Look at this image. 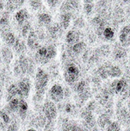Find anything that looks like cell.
I'll list each match as a JSON object with an SVG mask.
<instances>
[{
    "instance_id": "30",
    "label": "cell",
    "mask_w": 130,
    "mask_h": 131,
    "mask_svg": "<svg viewBox=\"0 0 130 131\" xmlns=\"http://www.w3.org/2000/svg\"><path fill=\"white\" fill-rule=\"evenodd\" d=\"M105 130H107L117 131L120 130H121V127H120V125L117 122H111V123L107 126V127Z\"/></svg>"
},
{
    "instance_id": "4",
    "label": "cell",
    "mask_w": 130,
    "mask_h": 131,
    "mask_svg": "<svg viewBox=\"0 0 130 131\" xmlns=\"http://www.w3.org/2000/svg\"><path fill=\"white\" fill-rule=\"evenodd\" d=\"M31 60L25 55H21L16 64L15 65V74L16 75H21L28 73Z\"/></svg>"
},
{
    "instance_id": "3",
    "label": "cell",
    "mask_w": 130,
    "mask_h": 131,
    "mask_svg": "<svg viewBox=\"0 0 130 131\" xmlns=\"http://www.w3.org/2000/svg\"><path fill=\"white\" fill-rule=\"evenodd\" d=\"M65 81L69 85H73L77 82L80 78V70L74 64H70L67 66L64 73Z\"/></svg>"
},
{
    "instance_id": "1",
    "label": "cell",
    "mask_w": 130,
    "mask_h": 131,
    "mask_svg": "<svg viewBox=\"0 0 130 131\" xmlns=\"http://www.w3.org/2000/svg\"><path fill=\"white\" fill-rule=\"evenodd\" d=\"M48 81H49V76L47 74V72L41 68H38L36 72L35 79H34V88L36 91L35 98L37 101H40L42 100Z\"/></svg>"
},
{
    "instance_id": "15",
    "label": "cell",
    "mask_w": 130,
    "mask_h": 131,
    "mask_svg": "<svg viewBox=\"0 0 130 131\" xmlns=\"http://www.w3.org/2000/svg\"><path fill=\"white\" fill-rule=\"evenodd\" d=\"M28 109V105L27 102L21 97L19 101V106L18 110V113L21 119H25V117H26Z\"/></svg>"
},
{
    "instance_id": "18",
    "label": "cell",
    "mask_w": 130,
    "mask_h": 131,
    "mask_svg": "<svg viewBox=\"0 0 130 131\" xmlns=\"http://www.w3.org/2000/svg\"><path fill=\"white\" fill-rule=\"evenodd\" d=\"M38 22L42 25H49L51 23L52 17L48 13H41L38 16Z\"/></svg>"
},
{
    "instance_id": "33",
    "label": "cell",
    "mask_w": 130,
    "mask_h": 131,
    "mask_svg": "<svg viewBox=\"0 0 130 131\" xmlns=\"http://www.w3.org/2000/svg\"><path fill=\"white\" fill-rule=\"evenodd\" d=\"M30 5L31 7L34 9V10H38L39 9L41 5H42V2L41 0H30Z\"/></svg>"
},
{
    "instance_id": "26",
    "label": "cell",
    "mask_w": 130,
    "mask_h": 131,
    "mask_svg": "<svg viewBox=\"0 0 130 131\" xmlns=\"http://www.w3.org/2000/svg\"><path fill=\"white\" fill-rule=\"evenodd\" d=\"M98 74L100 77L103 79H107L109 77L108 73V65H103L99 68L98 69Z\"/></svg>"
},
{
    "instance_id": "23",
    "label": "cell",
    "mask_w": 130,
    "mask_h": 131,
    "mask_svg": "<svg viewBox=\"0 0 130 131\" xmlns=\"http://www.w3.org/2000/svg\"><path fill=\"white\" fill-rule=\"evenodd\" d=\"M19 101L20 99L15 97L11 98L8 102V111H11V112H18V106H19Z\"/></svg>"
},
{
    "instance_id": "27",
    "label": "cell",
    "mask_w": 130,
    "mask_h": 131,
    "mask_svg": "<svg viewBox=\"0 0 130 131\" xmlns=\"http://www.w3.org/2000/svg\"><path fill=\"white\" fill-rule=\"evenodd\" d=\"M25 45L24 41H21L20 39H16V41H15V43L14 45V49L18 53H20V52H22L25 50Z\"/></svg>"
},
{
    "instance_id": "11",
    "label": "cell",
    "mask_w": 130,
    "mask_h": 131,
    "mask_svg": "<svg viewBox=\"0 0 130 131\" xmlns=\"http://www.w3.org/2000/svg\"><path fill=\"white\" fill-rule=\"evenodd\" d=\"M28 17H29V13L27 11V9H25V8H21V9L18 10L15 13V15L16 21L20 25H24L25 22L26 21V20H28Z\"/></svg>"
},
{
    "instance_id": "28",
    "label": "cell",
    "mask_w": 130,
    "mask_h": 131,
    "mask_svg": "<svg viewBox=\"0 0 130 131\" xmlns=\"http://www.w3.org/2000/svg\"><path fill=\"white\" fill-rule=\"evenodd\" d=\"M31 24L29 22H26L23 25V27L21 28V35L24 38L28 37V35L29 34L31 31Z\"/></svg>"
},
{
    "instance_id": "6",
    "label": "cell",
    "mask_w": 130,
    "mask_h": 131,
    "mask_svg": "<svg viewBox=\"0 0 130 131\" xmlns=\"http://www.w3.org/2000/svg\"><path fill=\"white\" fill-rule=\"evenodd\" d=\"M64 96V91L61 85L58 84H54L49 91V97L51 101L55 103L61 102Z\"/></svg>"
},
{
    "instance_id": "13",
    "label": "cell",
    "mask_w": 130,
    "mask_h": 131,
    "mask_svg": "<svg viewBox=\"0 0 130 131\" xmlns=\"http://www.w3.org/2000/svg\"><path fill=\"white\" fill-rule=\"evenodd\" d=\"M72 14L70 12H64L61 15L60 17V25L64 29H67L71 21Z\"/></svg>"
},
{
    "instance_id": "20",
    "label": "cell",
    "mask_w": 130,
    "mask_h": 131,
    "mask_svg": "<svg viewBox=\"0 0 130 131\" xmlns=\"http://www.w3.org/2000/svg\"><path fill=\"white\" fill-rule=\"evenodd\" d=\"M3 40L5 41L6 45L10 47V46H14V45L16 41V38L12 32L8 31V32H5Z\"/></svg>"
},
{
    "instance_id": "16",
    "label": "cell",
    "mask_w": 130,
    "mask_h": 131,
    "mask_svg": "<svg viewBox=\"0 0 130 131\" xmlns=\"http://www.w3.org/2000/svg\"><path fill=\"white\" fill-rule=\"evenodd\" d=\"M114 57L116 59H122L126 56V50L124 48V46L120 45H116L115 49L113 51Z\"/></svg>"
},
{
    "instance_id": "39",
    "label": "cell",
    "mask_w": 130,
    "mask_h": 131,
    "mask_svg": "<svg viewBox=\"0 0 130 131\" xmlns=\"http://www.w3.org/2000/svg\"><path fill=\"white\" fill-rule=\"evenodd\" d=\"M3 8V3H2V1L0 0V9H2Z\"/></svg>"
},
{
    "instance_id": "14",
    "label": "cell",
    "mask_w": 130,
    "mask_h": 131,
    "mask_svg": "<svg viewBox=\"0 0 130 131\" xmlns=\"http://www.w3.org/2000/svg\"><path fill=\"white\" fill-rule=\"evenodd\" d=\"M61 25L57 24V23H54L51 25H49L48 28V31L49 35L53 38H57L58 36H60L61 32Z\"/></svg>"
},
{
    "instance_id": "41",
    "label": "cell",
    "mask_w": 130,
    "mask_h": 131,
    "mask_svg": "<svg viewBox=\"0 0 130 131\" xmlns=\"http://www.w3.org/2000/svg\"><path fill=\"white\" fill-rule=\"evenodd\" d=\"M123 1H124L125 2H129V0H123Z\"/></svg>"
},
{
    "instance_id": "12",
    "label": "cell",
    "mask_w": 130,
    "mask_h": 131,
    "mask_svg": "<svg viewBox=\"0 0 130 131\" xmlns=\"http://www.w3.org/2000/svg\"><path fill=\"white\" fill-rule=\"evenodd\" d=\"M66 42L69 45H74L80 40V34L76 30H70L65 38Z\"/></svg>"
},
{
    "instance_id": "8",
    "label": "cell",
    "mask_w": 130,
    "mask_h": 131,
    "mask_svg": "<svg viewBox=\"0 0 130 131\" xmlns=\"http://www.w3.org/2000/svg\"><path fill=\"white\" fill-rule=\"evenodd\" d=\"M119 39L120 44L124 47L130 46V26L126 25L120 31Z\"/></svg>"
},
{
    "instance_id": "19",
    "label": "cell",
    "mask_w": 130,
    "mask_h": 131,
    "mask_svg": "<svg viewBox=\"0 0 130 131\" xmlns=\"http://www.w3.org/2000/svg\"><path fill=\"white\" fill-rule=\"evenodd\" d=\"M112 121L110 119V117L107 114H101L97 120V124L101 128L106 129L107 126L111 123Z\"/></svg>"
},
{
    "instance_id": "9",
    "label": "cell",
    "mask_w": 130,
    "mask_h": 131,
    "mask_svg": "<svg viewBox=\"0 0 130 131\" xmlns=\"http://www.w3.org/2000/svg\"><path fill=\"white\" fill-rule=\"evenodd\" d=\"M127 82L124 79H118L115 80L111 84V90L116 94H121L124 92L127 88Z\"/></svg>"
},
{
    "instance_id": "17",
    "label": "cell",
    "mask_w": 130,
    "mask_h": 131,
    "mask_svg": "<svg viewBox=\"0 0 130 131\" xmlns=\"http://www.w3.org/2000/svg\"><path fill=\"white\" fill-rule=\"evenodd\" d=\"M108 73L109 77L111 78H120L121 77L123 72L121 68L116 65H108Z\"/></svg>"
},
{
    "instance_id": "35",
    "label": "cell",
    "mask_w": 130,
    "mask_h": 131,
    "mask_svg": "<svg viewBox=\"0 0 130 131\" xmlns=\"http://www.w3.org/2000/svg\"><path fill=\"white\" fill-rule=\"evenodd\" d=\"M70 5H72L73 8L74 9H77L79 8V5H80V0H69Z\"/></svg>"
},
{
    "instance_id": "25",
    "label": "cell",
    "mask_w": 130,
    "mask_h": 131,
    "mask_svg": "<svg viewBox=\"0 0 130 131\" xmlns=\"http://www.w3.org/2000/svg\"><path fill=\"white\" fill-rule=\"evenodd\" d=\"M103 37L107 39V40H111L112 38H114V35H115V33H114V31L113 30V28H110V27H107L104 28L103 30Z\"/></svg>"
},
{
    "instance_id": "34",
    "label": "cell",
    "mask_w": 130,
    "mask_h": 131,
    "mask_svg": "<svg viewBox=\"0 0 130 131\" xmlns=\"http://www.w3.org/2000/svg\"><path fill=\"white\" fill-rule=\"evenodd\" d=\"M93 8V3H88V2H85L84 5V10L85 12V13L87 15H90Z\"/></svg>"
},
{
    "instance_id": "38",
    "label": "cell",
    "mask_w": 130,
    "mask_h": 131,
    "mask_svg": "<svg viewBox=\"0 0 130 131\" xmlns=\"http://www.w3.org/2000/svg\"><path fill=\"white\" fill-rule=\"evenodd\" d=\"M84 2H88V3H93V0H84Z\"/></svg>"
},
{
    "instance_id": "22",
    "label": "cell",
    "mask_w": 130,
    "mask_h": 131,
    "mask_svg": "<svg viewBox=\"0 0 130 131\" xmlns=\"http://www.w3.org/2000/svg\"><path fill=\"white\" fill-rule=\"evenodd\" d=\"M17 95L19 96V91L17 84H11L8 88V94H7V101H9L11 98L15 97Z\"/></svg>"
},
{
    "instance_id": "29",
    "label": "cell",
    "mask_w": 130,
    "mask_h": 131,
    "mask_svg": "<svg viewBox=\"0 0 130 131\" xmlns=\"http://www.w3.org/2000/svg\"><path fill=\"white\" fill-rule=\"evenodd\" d=\"M87 90V84L84 81H80L77 85V91L79 94H82Z\"/></svg>"
},
{
    "instance_id": "7",
    "label": "cell",
    "mask_w": 130,
    "mask_h": 131,
    "mask_svg": "<svg viewBox=\"0 0 130 131\" xmlns=\"http://www.w3.org/2000/svg\"><path fill=\"white\" fill-rule=\"evenodd\" d=\"M19 96L22 98L28 97L31 91V81L28 78H21L17 84Z\"/></svg>"
},
{
    "instance_id": "2",
    "label": "cell",
    "mask_w": 130,
    "mask_h": 131,
    "mask_svg": "<svg viewBox=\"0 0 130 131\" xmlns=\"http://www.w3.org/2000/svg\"><path fill=\"white\" fill-rule=\"evenodd\" d=\"M57 55V49L54 45L39 47L35 53V61L41 64H45L48 63L51 60L55 58Z\"/></svg>"
},
{
    "instance_id": "36",
    "label": "cell",
    "mask_w": 130,
    "mask_h": 131,
    "mask_svg": "<svg viewBox=\"0 0 130 131\" xmlns=\"http://www.w3.org/2000/svg\"><path fill=\"white\" fill-rule=\"evenodd\" d=\"M47 2L48 5L51 8H54L59 3V0H47Z\"/></svg>"
},
{
    "instance_id": "24",
    "label": "cell",
    "mask_w": 130,
    "mask_h": 131,
    "mask_svg": "<svg viewBox=\"0 0 130 131\" xmlns=\"http://www.w3.org/2000/svg\"><path fill=\"white\" fill-rule=\"evenodd\" d=\"M2 55L4 61L7 64H9L13 58V54L11 51L7 47H5L2 49Z\"/></svg>"
},
{
    "instance_id": "5",
    "label": "cell",
    "mask_w": 130,
    "mask_h": 131,
    "mask_svg": "<svg viewBox=\"0 0 130 131\" xmlns=\"http://www.w3.org/2000/svg\"><path fill=\"white\" fill-rule=\"evenodd\" d=\"M42 111L45 117L49 121H52L57 117V107L53 101H46L43 105Z\"/></svg>"
},
{
    "instance_id": "40",
    "label": "cell",
    "mask_w": 130,
    "mask_h": 131,
    "mask_svg": "<svg viewBox=\"0 0 130 131\" xmlns=\"http://www.w3.org/2000/svg\"><path fill=\"white\" fill-rule=\"evenodd\" d=\"M1 97H2V92H1V90H0V100H1Z\"/></svg>"
},
{
    "instance_id": "37",
    "label": "cell",
    "mask_w": 130,
    "mask_h": 131,
    "mask_svg": "<svg viewBox=\"0 0 130 131\" xmlns=\"http://www.w3.org/2000/svg\"><path fill=\"white\" fill-rule=\"evenodd\" d=\"M12 1H13V2L16 7L22 5L24 4V2H25V0H12Z\"/></svg>"
},
{
    "instance_id": "21",
    "label": "cell",
    "mask_w": 130,
    "mask_h": 131,
    "mask_svg": "<svg viewBox=\"0 0 130 131\" xmlns=\"http://www.w3.org/2000/svg\"><path fill=\"white\" fill-rule=\"evenodd\" d=\"M87 48V45L84 41H77L75 44L73 45L72 47V51L75 54H80L82 53Z\"/></svg>"
},
{
    "instance_id": "32",
    "label": "cell",
    "mask_w": 130,
    "mask_h": 131,
    "mask_svg": "<svg viewBox=\"0 0 130 131\" xmlns=\"http://www.w3.org/2000/svg\"><path fill=\"white\" fill-rule=\"evenodd\" d=\"M8 20H9V16L7 12L3 14V15L0 18V25L3 28L7 26L8 25Z\"/></svg>"
},
{
    "instance_id": "31",
    "label": "cell",
    "mask_w": 130,
    "mask_h": 131,
    "mask_svg": "<svg viewBox=\"0 0 130 131\" xmlns=\"http://www.w3.org/2000/svg\"><path fill=\"white\" fill-rule=\"evenodd\" d=\"M0 117L2 119V121H4V123L5 124H9L11 121V117L8 115V112H6L5 110H2L0 111Z\"/></svg>"
},
{
    "instance_id": "10",
    "label": "cell",
    "mask_w": 130,
    "mask_h": 131,
    "mask_svg": "<svg viewBox=\"0 0 130 131\" xmlns=\"http://www.w3.org/2000/svg\"><path fill=\"white\" fill-rule=\"evenodd\" d=\"M27 45L31 50H36L39 48L38 37L36 32L33 30H31L27 37Z\"/></svg>"
}]
</instances>
